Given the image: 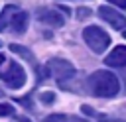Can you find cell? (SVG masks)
<instances>
[{"instance_id":"1","label":"cell","mask_w":126,"mask_h":122,"mask_svg":"<svg viewBox=\"0 0 126 122\" xmlns=\"http://www.w3.org/2000/svg\"><path fill=\"white\" fill-rule=\"evenodd\" d=\"M87 89L91 94L94 96H102V98H110L116 96L120 91V81L114 73L110 71H94L93 75H89L87 79Z\"/></svg>"},{"instance_id":"2","label":"cell","mask_w":126,"mask_h":122,"mask_svg":"<svg viewBox=\"0 0 126 122\" xmlns=\"http://www.w3.org/2000/svg\"><path fill=\"white\" fill-rule=\"evenodd\" d=\"M83 39L94 53H102L110 45V35L98 26H87L83 30Z\"/></svg>"},{"instance_id":"3","label":"cell","mask_w":126,"mask_h":122,"mask_svg":"<svg viewBox=\"0 0 126 122\" xmlns=\"http://www.w3.org/2000/svg\"><path fill=\"white\" fill-rule=\"evenodd\" d=\"M45 73L51 75L59 85H65L71 77H75V67H73L69 61L55 57V59L47 61V65H45Z\"/></svg>"},{"instance_id":"4","label":"cell","mask_w":126,"mask_h":122,"mask_svg":"<svg viewBox=\"0 0 126 122\" xmlns=\"http://www.w3.org/2000/svg\"><path fill=\"white\" fill-rule=\"evenodd\" d=\"M0 79L10 87V89H22L26 85V71L20 63L16 61H10L8 63V69L0 73Z\"/></svg>"},{"instance_id":"5","label":"cell","mask_w":126,"mask_h":122,"mask_svg":"<svg viewBox=\"0 0 126 122\" xmlns=\"http://www.w3.org/2000/svg\"><path fill=\"white\" fill-rule=\"evenodd\" d=\"M98 16H100L106 24H110L114 30H118V31H122V33L126 35V18H124L122 14H118V10H114V8H110V6H100V8H98Z\"/></svg>"},{"instance_id":"6","label":"cell","mask_w":126,"mask_h":122,"mask_svg":"<svg viewBox=\"0 0 126 122\" xmlns=\"http://www.w3.org/2000/svg\"><path fill=\"white\" fill-rule=\"evenodd\" d=\"M35 16H37V20H39L41 24L51 26V28H61V26L65 24V18H63L57 10H53V8H39V10L35 12Z\"/></svg>"},{"instance_id":"7","label":"cell","mask_w":126,"mask_h":122,"mask_svg":"<svg viewBox=\"0 0 126 122\" xmlns=\"http://www.w3.org/2000/svg\"><path fill=\"white\" fill-rule=\"evenodd\" d=\"M104 63L108 67H126V45H116L104 57Z\"/></svg>"},{"instance_id":"8","label":"cell","mask_w":126,"mask_h":122,"mask_svg":"<svg viewBox=\"0 0 126 122\" xmlns=\"http://www.w3.org/2000/svg\"><path fill=\"white\" fill-rule=\"evenodd\" d=\"M26 28H28V14L18 8V10L12 14V20H10L8 30H10V31H16V33H24Z\"/></svg>"},{"instance_id":"9","label":"cell","mask_w":126,"mask_h":122,"mask_svg":"<svg viewBox=\"0 0 126 122\" xmlns=\"http://www.w3.org/2000/svg\"><path fill=\"white\" fill-rule=\"evenodd\" d=\"M18 10V6H6L4 10H2V14H0V31H6L8 30V26H10V20H12V14Z\"/></svg>"},{"instance_id":"10","label":"cell","mask_w":126,"mask_h":122,"mask_svg":"<svg viewBox=\"0 0 126 122\" xmlns=\"http://www.w3.org/2000/svg\"><path fill=\"white\" fill-rule=\"evenodd\" d=\"M10 51H14V53L22 55L24 59H28L30 63H33V65H35V57L32 55V51H30L28 47H24V45H18V43H12V45H10Z\"/></svg>"},{"instance_id":"11","label":"cell","mask_w":126,"mask_h":122,"mask_svg":"<svg viewBox=\"0 0 126 122\" xmlns=\"http://www.w3.org/2000/svg\"><path fill=\"white\" fill-rule=\"evenodd\" d=\"M43 122H75V118L67 114H49L47 118H43Z\"/></svg>"},{"instance_id":"12","label":"cell","mask_w":126,"mask_h":122,"mask_svg":"<svg viewBox=\"0 0 126 122\" xmlns=\"http://www.w3.org/2000/svg\"><path fill=\"white\" fill-rule=\"evenodd\" d=\"M14 114H16V110H14L12 104H6V102L0 104V118L2 116H14Z\"/></svg>"},{"instance_id":"13","label":"cell","mask_w":126,"mask_h":122,"mask_svg":"<svg viewBox=\"0 0 126 122\" xmlns=\"http://www.w3.org/2000/svg\"><path fill=\"white\" fill-rule=\"evenodd\" d=\"M39 98H41V102H43V104H51V102L55 100V94H53V92H41V94H39Z\"/></svg>"},{"instance_id":"14","label":"cell","mask_w":126,"mask_h":122,"mask_svg":"<svg viewBox=\"0 0 126 122\" xmlns=\"http://www.w3.org/2000/svg\"><path fill=\"white\" fill-rule=\"evenodd\" d=\"M110 4H116L118 8H126V0H108Z\"/></svg>"},{"instance_id":"15","label":"cell","mask_w":126,"mask_h":122,"mask_svg":"<svg viewBox=\"0 0 126 122\" xmlns=\"http://www.w3.org/2000/svg\"><path fill=\"white\" fill-rule=\"evenodd\" d=\"M89 14H91V12H89V10H85V8H83V10H79V18H85V16H89Z\"/></svg>"},{"instance_id":"16","label":"cell","mask_w":126,"mask_h":122,"mask_svg":"<svg viewBox=\"0 0 126 122\" xmlns=\"http://www.w3.org/2000/svg\"><path fill=\"white\" fill-rule=\"evenodd\" d=\"M4 59H6V57H4L2 53H0V63H4Z\"/></svg>"},{"instance_id":"17","label":"cell","mask_w":126,"mask_h":122,"mask_svg":"<svg viewBox=\"0 0 126 122\" xmlns=\"http://www.w3.org/2000/svg\"><path fill=\"white\" fill-rule=\"evenodd\" d=\"M18 120H20V122H30L28 118H18Z\"/></svg>"},{"instance_id":"18","label":"cell","mask_w":126,"mask_h":122,"mask_svg":"<svg viewBox=\"0 0 126 122\" xmlns=\"http://www.w3.org/2000/svg\"><path fill=\"white\" fill-rule=\"evenodd\" d=\"M2 96H4V91H2V89H0V98H2Z\"/></svg>"}]
</instances>
